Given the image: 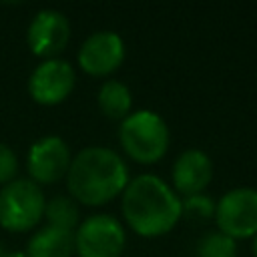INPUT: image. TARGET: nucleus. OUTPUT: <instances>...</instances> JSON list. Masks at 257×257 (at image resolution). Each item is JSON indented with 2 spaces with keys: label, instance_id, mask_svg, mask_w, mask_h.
Here are the masks:
<instances>
[{
  "label": "nucleus",
  "instance_id": "f257e3e1",
  "mask_svg": "<svg viewBox=\"0 0 257 257\" xmlns=\"http://www.w3.org/2000/svg\"><path fill=\"white\" fill-rule=\"evenodd\" d=\"M122 215L126 225L141 237H161L177 225L183 205L161 177L145 173L124 187Z\"/></svg>",
  "mask_w": 257,
  "mask_h": 257
},
{
  "label": "nucleus",
  "instance_id": "f03ea898",
  "mask_svg": "<svg viewBox=\"0 0 257 257\" xmlns=\"http://www.w3.org/2000/svg\"><path fill=\"white\" fill-rule=\"evenodd\" d=\"M66 185L78 203L98 207L124 191L128 185V169L114 151L86 147L70 161Z\"/></svg>",
  "mask_w": 257,
  "mask_h": 257
},
{
  "label": "nucleus",
  "instance_id": "7ed1b4c3",
  "mask_svg": "<svg viewBox=\"0 0 257 257\" xmlns=\"http://www.w3.org/2000/svg\"><path fill=\"white\" fill-rule=\"evenodd\" d=\"M118 139L133 161L149 165L165 157L169 149V126L157 112L141 108L120 122Z\"/></svg>",
  "mask_w": 257,
  "mask_h": 257
},
{
  "label": "nucleus",
  "instance_id": "20e7f679",
  "mask_svg": "<svg viewBox=\"0 0 257 257\" xmlns=\"http://www.w3.org/2000/svg\"><path fill=\"white\" fill-rule=\"evenodd\" d=\"M44 195L30 179H14L0 191V225L12 233H24L44 217Z\"/></svg>",
  "mask_w": 257,
  "mask_h": 257
},
{
  "label": "nucleus",
  "instance_id": "39448f33",
  "mask_svg": "<svg viewBox=\"0 0 257 257\" xmlns=\"http://www.w3.org/2000/svg\"><path fill=\"white\" fill-rule=\"evenodd\" d=\"M124 241V229L114 217L92 215L76 227L74 253L78 257H120Z\"/></svg>",
  "mask_w": 257,
  "mask_h": 257
},
{
  "label": "nucleus",
  "instance_id": "423d86ee",
  "mask_svg": "<svg viewBox=\"0 0 257 257\" xmlns=\"http://www.w3.org/2000/svg\"><path fill=\"white\" fill-rule=\"evenodd\" d=\"M215 219L219 231L231 239H247L257 235V189L237 187L227 191L217 207Z\"/></svg>",
  "mask_w": 257,
  "mask_h": 257
},
{
  "label": "nucleus",
  "instance_id": "0eeeda50",
  "mask_svg": "<svg viewBox=\"0 0 257 257\" xmlns=\"http://www.w3.org/2000/svg\"><path fill=\"white\" fill-rule=\"evenodd\" d=\"M76 82L74 68L62 58H50L40 62L28 78V94L34 102L54 106L68 98Z\"/></svg>",
  "mask_w": 257,
  "mask_h": 257
},
{
  "label": "nucleus",
  "instance_id": "6e6552de",
  "mask_svg": "<svg viewBox=\"0 0 257 257\" xmlns=\"http://www.w3.org/2000/svg\"><path fill=\"white\" fill-rule=\"evenodd\" d=\"M70 161L68 145L60 137L48 135L32 143L26 157V169L32 183L50 185L68 173Z\"/></svg>",
  "mask_w": 257,
  "mask_h": 257
},
{
  "label": "nucleus",
  "instance_id": "1a4fd4ad",
  "mask_svg": "<svg viewBox=\"0 0 257 257\" xmlns=\"http://www.w3.org/2000/svg\"><path fill=\"white\" fill-rule=\"evenodd\" d=\"M70 40V22L68 18L52 8H44L34 14L26 30V44L34 56L40 58H56L58 52Z\"/></svg>",
  "mask_w": 257,
  "mask_h": 257
},
{
  "label": "nucleus",
  "instance_id": "9d476101",
  "mask_svg": "<svg viewBox=\"0 0 257 257\" xmlns=\"http://www.w3.org/2000/svg\"><path fill=\"white\" fill-rule=\"evenodd\" d=\"M124 60V42L112 30L92 32L78 50V64L90 76H106Z\"/></svg>",
  "mask_w": 257,
  "mask_h": 257
},
{
  "label": "nucleus",
  "instance_id": "9b49d317",
  "mask_svg": "<svg viewBox=\"0 0 257 257\" xmlns=\"http://www.w3.org/2000/svg\"><path fill=\"white\" fill-rule=\"evenodd\" d=\"M173 185L177 193L191 197L205 191L213 177V163L207 153L199 149H189L181 153L173 165Z\"/></svg>",
  "mask_w": 257,
  "mask_h": 257
},
{
  "label": "nucleus",
  "instance_id": "f8f14e48",
  "mask_svg": "<svg viewBox=\"0 0 257 257\" xmlns=\"http://www.w3.org/2000/svg\"><path fill=\"white\" fill-rule=\"evenodd\" d=\"M74 235L56 227H42L28 241L26 257H72Z\"/></svg>",
  "mask_w": 257,
  "mask_h": 257
},
{
  "label": "nucleus",
  "instance_id": "ddd939ff",
  "mask_svg": "<svg viewBox=\"0 0 257 257\" xmlns=\"http://www.w3.org/2000/svg\"><path fill=\"white\" fill-rule=\"evenodd\" d=\"M96 102H98V108L104 116L116 118V120H124L131 114V108H133L131 90L120 80H106L98 88Z\"/></svg>",
  "mask_w": 257,
  "mask_h": 257
},
{
  "label": "nucleus",
  "instance_id": "4468645a",
  "mask_svg": "<svg viewBox=\"0 0 257 257\" xmlns=\"http://www.w3.org/2000/svg\"><path fill=\"white\" fill-rule=\"evenodd\" d=\"M44 217L50 227L70 231L78 227V207L72 199L68 197H54L46 203L44 207Z\"/></svg>",
  "mask_w": 257,
  "mask_h": 257
},
{
  "label": "nucleus",
  "instance_id": "2eb2a0df",
  "mask_svg": "<svg viewBox=\"0 0 257 257\" xmlns=\"http://www.w3.org/2000/svg\"><path fill=\"white\" fill-rule=\"evenodd\" d=\"M197 257H237V243L221 231H211L199 241Z\"/></svg>",
  "mask_w": 257,
  "mask_h": 257
},
{
  "label": "nucleus",
  "instance_id": "dca6fc26",
  "mask_svg": "<svg viewBox=\"0 0 257 257\" xmlns=\"http://www.w3.org/2000/svg\"><path fill=\"white\" fill-rule=\"evenodd\" d=\"M181 205H183V213L191 219H207V217L215 215L213 201L209 197H205L203 193L185 197V201H181Z\"/></svg>",
  "mask_w": 257,
  "mask_h": 257
},
{
  "label": "nucleus",
  "instance_id": "f3484780",
  "mask_svg": "<svg viewBox=\"0 0 257 257\" xmlns=\"http://www.w3.org/2000/svg\"><path fill=\"white\" fill-rule=\"evenodd\" d=\"M18 173V159L10 147L0 143V183L8 185Z\"/></svg>",
  "mask_w": 257,
  "mask_h": 257
},
{
  "label": "nucleus",
  "instance_id": "a211bd4d",
  "mask_svg": "<svg viewBox=\"0 0 257 257\" xmlns=\"http://www.w3.org/2000/svg\"><path fill=\"white\" fill-rule=\"evenodd\" d=\"M0 257H26V253H22V251H2Z\"/></svg>",
  "mask_w": 257,
  "mask_h": 257
},
{
  "label": "nucleus",
  "instance_id": "6ab92c4d",
  "mask_svg": "<svg viewBox=\"0 0 257 257\" xmlns=\"http://www.w3.org/2000/svg\"><path fill=\"white\" fill-rule=\"evenodd\" d=\"M253 255L257 257V235L253 237Z\"/></svg>",
  "mask_w": 257,
  "mask_h": 257
},
{
  "label": "nucleus",
  "instance_id": "aec40b11",
  "mask_svg": "<svg viewBox=\"0 0 257 257\" xmlns=\"http://www.w3.org/2000/svg\"><path fill=\"white\" fill-rule=\"evenodd\" d=\"M0 255H2V247H0Z\"/></svg>",
  "mask_w": 257,
  "mask_h": 257
}]
</instances>
